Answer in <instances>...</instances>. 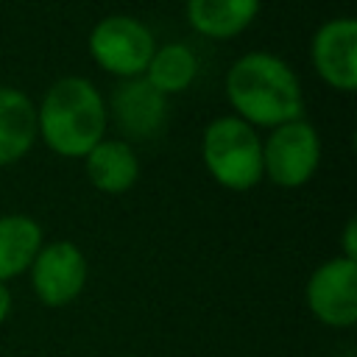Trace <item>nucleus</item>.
I'll list each match as a JSON object with an SVG mask.
<instances>
[{
    "mask_svg": "<svg viewBox=\"0 0 357 357\" xmlns=\"http://www.w3.org/2000/svg\"><path fill=\"white\" fill-rule=\"evenodd\" d=\"M226 98L248 126L276 128L304 117V92L293 67L265 50L243 53L226 70Z\"/></svg>",
    "mask_w": 357,
    "mask_h": 357,
    "instance_id": "obj_1",
    "label": "nucleus"
},
{
    "mask_svg": "<svg viewBox=\"0 0 357 357\" xmlns=\"http://www.w3.org/2000/svg\"><path fill=\"white\" fill-rule=\"evenodd\" d=\"M109 126V109L100 89L81 75H64L50 84L36 106V134L59 156H86Z\"/></svg>",
    "mask_w": 357,
    "mask_h": 357,
    "instance_id": "obj_2",
    "label": "nucleus"
},
{
    "mask_svg": "<svg viewBox=\"0 0 357 357\" xmlns=\"http://www.w3.org/2000/svg\"><path fill=\"white\" fill-rule=\"evenodd\" d=\"M201 159L209 176L234 192L257 187L262 176V137L237 114L215 117L201 134Z\"/></svg>",
    "mask_w": 357,
    "mask_h": 357,
    "instance_id": "obj_3",
    "label": "nucleus"
},
{
    "mask_svg": "<svg viewBox=\"0 0 357 357\" xmlns=\"http://www.w3.org/2000/svg\"><path fill=\"white\" fill-rule=\"evenodd\" d=\"M156 50L153 31L131 14H109L89 31V53L100 70L123 78H139Z\"/></svg>",
    "mask_w": 357,
    "mask_h": 357,
    "instance_id": "obj_4",
    "label": "nucleus"
},
{
    "mask_svg": "<svg viewBox=\"0 0 357 357\" xmlns=\"http://www.w3.org/2000/svg\"><path fill=\"white\" fill-rule=\"evenodd\" d=\"M321 162V137L304 117L271 128L262 139V176L276 187L296 190L307 184Z\"/></svg>",
    "mask_w": 357,
    "mask_h": 357,
    "instance_id": "obj_5",
    "label": "nucleus"
},
{
    "mask_svg": "<svg viewBox=\"0 0 357 357\" xmlns=\"http://www.w3.org/2000/svg\"><path fill=\"white\" fill-rule=\"evenodd\" d=\"M28 273L36 301L50 310H59L73 304L84 293L89 279V262L75 243L53 240L39 248Z\"/></svg>",
    "mask_w": 357,
    "mask_h": 357,
    "instance_id": "obj_6",
    "label": "nucleus"
},
{
    "mask_svg": "<svg viewBox=\"0 0 357 357\" xmlns=\"http://www.w3.org/2000/svg\"><path fill=\"white\" fill-rule=\"evenodd\" d=\"M304 304L324 326L351 329L357 324V262L340 254L321 262L304 284Z\"/></svg>",
    "mask_w": 357,
    "mask_h": 357,
    "instance_id": "obj_7",
    "label": "nucleus"
},
{
    "mask_svg": "<svg viewBox=\"0 0 357 357\" xmlns=\"http://www.w3.org/2000/svg\"><path fill=\"white\" fill-rule=\"evenodd\" d=\"M315 73L337 92L357 86V22L354 17H332L321 22L310 39Z\"/></svg>",
    "mask_w": 357,
    "mask_h": 357,
    "instance_id": "obj_8",
    "label": "nucleus"
},
{
    "mask_svg": "<svg viewBox=\"0 0 357 357\" xmlns=\"http://www.w3.org/2000/svg\"><path fill=\"white\" fill-rule=\"evenodd\" d=\"M112 117L123 134L145 139L162 131L167 117V98L156 92L142 75L123 78L112 95Z\"/></svg>",
    "mask_w": 357,
    "mask_h": 357,
    "instance_id": "obj_9",
    "label": "nucleus"
},
{
    "mask_svg": "<svg viewBox=\"0 0 357 357\" xmlns=\"http://www.w3.org/2000/svg\"><path fill=\"white\" fill-rule=\"evenodd\" d=\"M84 167H86L89 184L109 195L131 190L134 181L139 178V159L134 153V145L128 139H117V137H112V139L103 137L84 156Z\"/></svg>",
    "mask_w": 357,
    "mask_h": 357,
    "instance_id": "obj_10",
    "label": "nucleus"
},
{
    "mask_svg": "<svg viewBox=\"0 0 357 357\" xmlns=\"http://www.w3.org/2000/svg\"><path fill=\"white\" fill-rule=\"evenodd\" d=\"M36 137L33 100L17 86H0V165L20 162Z\"/></svg>",
    "mask_w": 357,
    "mask_h": 357,
    "instance_id": "obj_11",
    "label": "nucleus"
},
{
    "mask_svg": "<svg viewBox=\"0 0 357 357\" xmlns=\"http://www.w3.org/2000/svg\"><path fill=\"white\" fill-rule=\"evenodd\" d=\"M45 245V231L36 218L22 212L0 215V282L28 273L33 257Z\"/></svg>",
    "mask_w": 357,
    "mask_h": 357,
    "instance_id": "obj_12",
    "label": "nucleus"
},
{
    "mask_svg": "<svg viewBox=\"0 0 357 357\" xmlns=\"http://www.w3.org/2000/svg\"><path fill=\"white\" fill-rule=\"evenodd\" d=\"M262 0H187L190 25L209 39H229L245 31Z\"/></svg>",
    "mask_w": 357,
    "mask_h": 357,
    "instance_id": "obj_13",
    "label": "nucleus"
},
{
    "mask_svg": "<svg viewBox=\"0 0 357 357\" xmlns=\"http://www.w3.org/2000/svg\"><path fill=\"white\" fill-rule=\"evenodd\" d=\"M195 75H198V56L192 53V47L181 42L159 45L142 73V78L165 98L184 92L195 81Z\"/></svg>",
    "mask_w": 357,
    "mask_h": 357,
    "instance_id": "obj_14",
    "label": "nucleus"
},
{
    "mask_svg": "<svg viewBox=\"0 0 357 357\" xmlns=\"http://www.w3.org/2000/svg\"><path fill=\"white\" fill-rule=\"evenodd\" d=\"M340 257L357 262V220L354 218L346 220V229H343V254Z\"/></svg>",
    "mask_w": 357,
    "mask_h": 357,
    "instance_id": "obj_15",
    "label": "nucleus"
},
{
    "mask_svg": "<svg viewBox=\"0 0 357 357\" xmlns=\"http://www.w3.org/2000/svg\"><path fill=\"white\" fill-rule=\"evenodd\" d=\"M11 307H14L11 290H8V284H3V282H0V324H6V321H8Z\"/></svg>",
    "mask_w": 357,
    "mask_h": 357,
    "instance_id": "obj_16",
    "label": "nucleus"
}]
</instances>
